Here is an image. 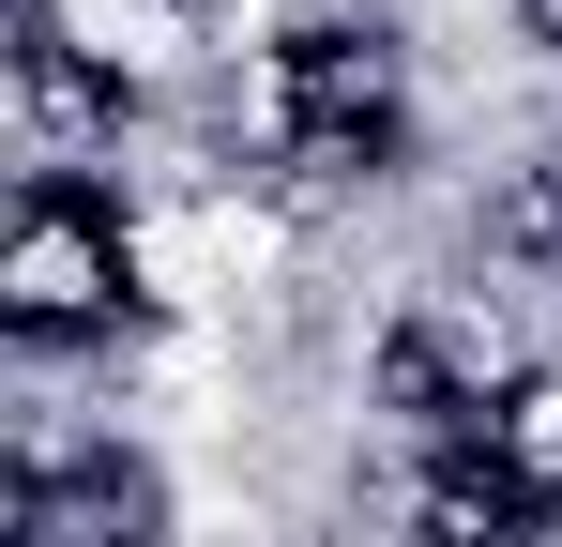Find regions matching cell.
Returning a JSON list of instances; mask_svg holds the SVG:
<instances>
[{
  "mask_svg": "<svg viewBox=\"0 0 562 547\" xmlns=\"http://www.w3.org/2000/svg\"><path fill=\"white\" fill-rule=\"evenodd\" d=\"M0 320L31 350H106L137 320V213L106 168H31L15 228H0Z\"/></svg>",
  "mask_w": 562,
  "mask_h": 547,
  "instance_id": "6da1fadb",
  "label": "cell"
},
{
  "mask_svg": "<svg viewBox=\"0 0 562 547\" xmlns=\"http://www.w3.org/2000/svg\"><path fill=\"white\" fill-rule=\"evenodd\" d=\"M259 137H274L304 182H395L411 168V77H395V46L350 31V15L274 31V62H259Z\"/></svg>",
  "mask_w": 562,
  "mask_h": 547,
  "instance_id": "7a4b0ae2",
  "label": "cell"
},
{
  "mask_svg": "<svg viewBox=\"0 0 562 547\" xmlns=\"http://www.w3.org/2000/svg\"><path fill=\"white\" fill-rule=\"evenodd\" d=\"M502 259H532V274H562V168H532L517 198H502Z\"/></svg>",
  "mask_w": 562,
  "mask_h": 547,
  "instance_id": "3957f363",
  "label": "cell"
}]
</instances>
